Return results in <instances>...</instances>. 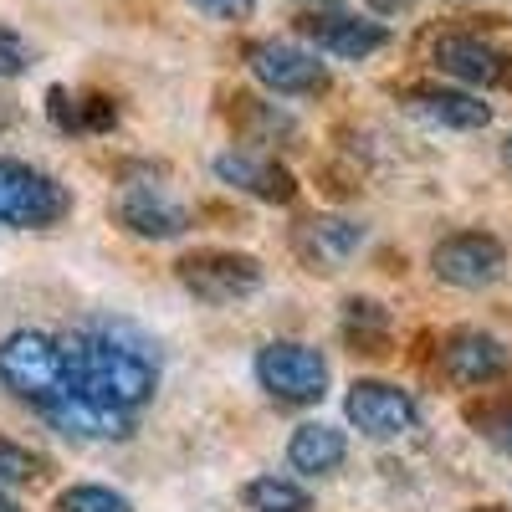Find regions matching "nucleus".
<instances>
[{
  "instance_id": "f257e3e1",
  "label": "nucleus",
  "mask_w": 512,
  "mask_h": 512,
  "mask_svg": "<svg viewBox=\"0 0 512 512\" xmlns=\"http://www.w3.org/2000/svg\"><path fill=\"white\" fill-rule=\"evenodd\" d=\"M62 338V364H67V395L62 400H88L103 410L134 415L159 390V354L144 333L128 323H88L57 333ZM47 410V405H41Z\"/></svg>"
},
{
  "instance_id": "f03ea898",
  "label": "nucleus",
  "mask_w": 512,
  "mask_h": 512,
  "mask_svg": "<svg viewBox=\"0 0 512 512\" xmlns=\"http://www.w3.org/2000/svg\"><path fill=\"white\" fill-rule=\"evenodd\" d=\"M0 384L26 400V405H52L67 395V364H62V338L41 333V328H21L0 338Z\"/></svg>"
},
{
  "instance_id": "7ed1b4c3",
  "label": "nucleus",
  "mask_w": 512,
  "mask_h": 512,
  "mask_svg": "<svg viewBox=\"0 0 512 512\" xmlns=\"http://www.w3.org/2000/svg\"><path fill=\"white\" fill-rule=\"evenodd\" d=\"M72 210V195L47 175L21 159L0 154V221L16 231H47Z\"/></svg>"
},
{
  "instance_id": "20e7f679",
  "label": "nucleus",
  "mask_w": 512,
  "mask_h": 512,
  "mask_svg": "<svg viewBox=\"0 0 512 512\" xmlns=\"http://www.w3.org/2000/svg\"><path fill=\"white\" fill-rule=\"evenodd\" d=\"M256 384L282 405H318L328 395V359L308 344L277 338L256 354Z\"/></svg>"
},
{
  "instance_id": "39448f33",
  "label": "nucleus",
  "mask_w": 512,
  "mask_h": 512,
  "mask_svg": "<svg viewBox=\"0 0 512 512\" xmlns=\"http://www.w3.org/2000/svg\"><path fill=\"white\" fill-rule=\"evenodd\" d=\"M180 287L200 303H241L262 287V262L256 256H241V251H195V256H180Z\"/></svg>"
},
{
  "instance_id": "423d86ee",
  "label": "nucleus",
  "mask_w": 512,
  "mask_h": 512,
  "mask_svg": "<svg viewBox=\"0 0 512 512\" xmlns=\"http://www.w3.org/2000/svg\"><path fill=\"white\" fill-rule=\"evenodd\" d=\"M344 415L369 441H400L420 425V405L410 400V390L384 384V379H354L344 395Z\"/></svg>"
},
{
  "instance_id": "0eeeda50",
  "label": "nucleus",
  "mask_w": 512,
  "mask_h": 512,
  "mask_svg": "<svg viewBox=\"0 0 512 512\" xmlns=\"http://www.w3.org/2000/svg\"><path fill=\"white\" fill-rule=\"evenodd\" d=\"M246 67L277 98H318L328 88V67L313 52L292 47V41H251Z\"/></svg>"
},
{
  "instance_id": "6e6552de",
  "label": "nucleus",
  "mask_w": 512,
  "mask_h": 512,
  "mask_svg": "<svg viewBox=\"0 0 512 512\" xmlns=\"http://www.w3.org/2000/svg\"><path fill=\"white\" fill-rule=\"evenodd\" d=\"M431 267L446 287H492L502 272H507V251L497 236H482V231H461V236H446L436 251H431Z\"/></svg>"
},
{
  "instance_id": "1a4fd4ad",
  "label": "nucleus",
  "mask_w": 512,
  "mask_h": 512,
  "mask_svg": "<svg viewBox=\"0 0 512 512\" xmlns=\"http://www.w3.org/2000/svg\"><path fill=\"white\" fill-rule=\"evenodd\" d=\"M436 67L456 82H466V88H507L512 82V57L497 52L492 41L482 36H466V31H451L436 41Z\"/></svg>"
},
{
  "instance_id": "9d476101",
  "label": "nucleus",
  "mask_w": 512,
  "mask_h": 512,
  "mask_svg": "<svg viewBox=\"0 0 512 512\" xmlns=\"http://www.w3.org/2000/svg\"><path fill=\"white\" fill-rule=\"evenodd\" d=\"M308 41H318V52L344 57V62H364L379 47H390V26H379L369 16H349V11H313L297 21Z\"/></svg>"
},
{
  "instance_id": "9b49d317",
  "label": "nucleus",
  "mask_w": 512,
  "mask_h": 512,
  "mask_svg": "<svg viewBox=\"0 0 512 512\" xmlns=\"http://www.w3.org/2000/svg\"><path fill=\"white\" fill-rule=\"evenodd\" d=\"M441 369L456 384H492V379L512 374V349L482 328H461L441 344Z\"/></svg>"
},
{
  "instance_id": "f8f14e48",
  "label": "nucleus",
  "mask_w": 512,
  "mask_h": 512,
  "mask_svg": "<svg viewBox=\"0 0 512 512\" xmlns=\"http://www.w3.org/2000/svg\"><path fill=\"white\" fill-rule=\"evenodd\" d=\"M216 180L231 185V190H246L267 205H292L297 200V180L292 169L267 159V154H221L216 159Z\"/></svg>"
},
{
  "instance_id": "ddd939ff",
  "label": "nucleus",
  "mask_w": 512,
  "mask_h": 512,
  "mask_svg": "<svg viewBox=\"0 0 512 512\" xmlns=\"http://www.w3.org/2000/svg\"><path fill=\"white\" fill-rule=\"evenodd\" d=\"M405 108L436 128H456V134H472V128L492 123V108L477 93H461V88H441V82H420V88L405 93Z\"/></svg>"
},
{
  "instance_id": "4468645a",
  "label": "nucleus",
  "mask_w": 512,
  "mask_h": 512,
  "mask_svg": "<svg viewBox=\"0 0 512 512\" xmlns=\"http://www.w3.org/2000/svg\"><path fill=\"white\" fill-rule=\"evenodd\" d=\"M118 221L134 236H144V241H175V236L190 231V210L154 195V190H128L118 200Z\"/></svg>"
},
{
  "instance_id": "2eb2a0df",
  "label": "nucleus",
  "mask_w": 512,
  "mask_h": 512,
  "mask_svg": "<svg viewBox=\"0 0 512 512\" xmlns=\"http://www.w3.org/2000/svg\"><path fill=\"white\" fill-rule=\"evenodd\" d=\"M292 241H297V251H303V262H308V267L333 272L338 262H349V256L364 246V226L338 221V216H313V221L297 226Z\"/></svg>"
},
{
  "instance_id": "dca6fc26",
  "label": "nucleus",
  "mask_w": 512,
  "mask_h": 512,
  "mask_svg": "<svg viewBox=\"0 0 512 512\" xmlns=\"http://www.w3.org/2000/svg\"><path fill=\"white\" fill-rule=\"evenodd\" d=\"M41 415H47L62 436H77V441H123V436H134V415L103 410V405H88V400H52Z\"/></svg>"
},
{
  "instance_id": "f3484780",
  "label": "nucleus",
  "mask_w": 512,
  "mask_h": 512,
  "mask_svg": "<svg viewBox=\"0 0 512 512\" xmlns=\"http://www.w3.org/2000/svg\"><path fill=\"white\" fill-rule=\"evenodd\" d=\"M349 456V441L338 425H323V420H308V425H297L292 441H287V461H292V472H303V477H328L338 472Z\"/></svg>"
},
{
  "instance_id": "a211bd4d",
  "label": "nucleus",
  "mask_w": 512,
  "mask_h": 512,
  "mask_svg": "<svg viewBox=\"0 0 512 512\" xmlns=\"http://www.w3.org/2000/svg\"><path fill=\"white\" fill-rule=\"evenodd\" d=\"M241 497H246L251 512H313V497L297 482H282V477H256V482H246Z\"/></svg>"
},
{
  "instance_id": "6ab92c4d",
  "label": "nucleus",
  "mask_w": 512,
  "mask_h": 512,
  "mask_svg": "<svg viewBox=\"0 0 512 512\" xmlns=\"http://www.w3.org/2000/svg\"><path fill=\"white\" fill-rule=\"evenodd\" d=\"M344 333H349V344H359V354H384V333H390V313H384L379 303H349Z\"/></svg>"
},
{
  "instance_id": "aec40b11",
  "label": "nucleus",
  "mask_w": 512,
  "mask_h": 512,
  "mask_svg": "<svg viewBox=\"0 0 512 512\" xmlns=\"http://www.w3.org/2000/svg\"><path fill=\"white\" fill-rule=\"evenodd\" d=\"M57 512H134V502L113 487H67L57 497Z\"/></svg>"
},
{
  "instance_id": "412c9836",
  "label": "nucleus",
  "mask_w": 512,
  "mask_h": 512,
  "mask_svg": "<svg viewBox=\"0 0 512 512\" xmlns=\"http://www.w3.org/2000/svg\"><path fill=\"white\" fill-rule=\"evenodd\" d=\"M41 472H47V461H41L36 451H26V446H16V441L0 436V487H26V482H36Z\"/></svg>"
},
{
  "instance_id": "4be33fe9",
  "label": "nucleus",
  "mask_w": 512,
  "mask_h": 512,
  "mask_svg": "<svg viewBox=\"0 0 512 512\" xmlns=\"http://www.w3.org/2000/svg\"><path fill=\"white\" fill-rule=\"evenodd\" d=\"M118 123L113 98H77V134H103Z\"/></svg>"
},
{
  "instance_id": "5701e85b",
  "label": "nucleus",
  "mask_w": 512,
  "mask_h": 512,
  "mask_svg": "<svg viewBox=\"0 0 512 512\" xmlns=\"http://www.w3.org/2000/svg\"><path fill=\"white\" fill-rule=\"evenodd\" d=\"M31 67V47H26V36L11 31V26H0V77H21Z\"/></svg>"
},
{
  "instance_id": "b1692460",
  "label": "nucleus",
  "mask_w": 512,
  "mask_h": 512,
  "mask_svg": "<svg viewBox=\"0 0 512 512\" xmlns=\"http://www.w3.org/2000/svg\"><path fill=\"white\" fill-rule=\"evenodd\" d=\"M190 6L210 21H251L256 11V0H190Z\"/></svg>"
},
{
  "instance_id": "393cba45",
  "label": "nucleus",
  "mask_w": 512,
  "mask_h": 512,
  "mask_svg": "<svg viewBox=\"0 0 512 512\" xmlns=\"http://www.w3.org/2000/svg\"><path fill=\"white\" fill-rule=\"evenodd\" d=\"M482 431H487V441H497L502 451H512V405L492 410V415L482 420Z\"/></svg>"
},
{
  "instance_id": "a878e982",
  "label": "nucleus",
  "mask_w": 512,
  "mask_h": 512,
  "mask_svg": "<svg viewBox=\"0 0 512 512\" xmlns=\"http://www.w3.org/2000/svg\"><path fill=\"white\" fill-rule=\"evenodd\" d=\"M47 103H52L57 128H77V98H67V88H52V93H47Z\"/></svg>"
},
{
  "instance_id": "bb28decb",
  "label": "nucleus",
  "mask_w": 512,
  "mask_h": 512,
  "mask_svg": "<svg viewBox=\"0 0 512 512\" xmlns=\"http://www.w3.org/2000/svg\"><path fill=\"white\" fill-rule=\"evenodd\" d=\"M0 512H26V507H21L16 497H6V492H0Z\"/></svg>"
},
{
  "instance_id": "cd10ccee",
  "label": "nucleus",
  "mask_w": 512,
  "mask_h": 512,
  "mask_svg": "<svg viewBox=\"0 0 512 512\" xmlns=\"http://www.w3.org/2000/svg\"><path fill=\"white\" fill-rule=\"evenodd\" d=\"M303 6H338V0H303Z\"/></svg>"
},
{
  "instance_id": "c85d7f7f",
  "label": "nucleus",
  "mask_w": 512,
  "mask_h": 512,
  "mask_svg": "<svg viewBox=\"0 0 512 512\" xmlns=\"http://www.w3.org/2000/svg\"><path fill=\"white\" fill-rule=\"evenodd\" d=\"M507 159H512V139H507Z\"/></svg>"
}]
</instances>
